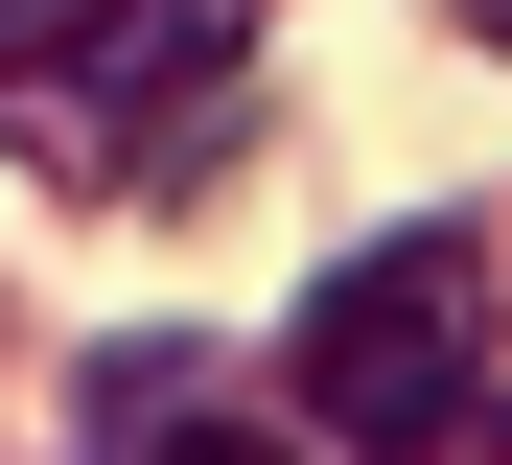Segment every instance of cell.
Segmentation results:
<instances>
[{"label":"cell","mask_w":512,"mask_h":465,"mask_svg":"<svg viewBox=\"0 0 512 465\" xmlns=\"http://www.w3.org/2000/svg\"><path fill=\"white\" fill-rule=\"evenodd\" d=\"M117 0H0V70H47V47H94Z\"/></svg>","instance_id":"4"},{"label":"cell","mask_w":512,"mask_h":465,"mask_svg":"<svg viewBox=\"0 0 512 465\" xmlns=\"http://www.w3.org/2000/svg\"><path fill=\"white\" fill-rule=\"evenodd\" d=\"M94 465H256V442H233V419H117Z\"/></svg>","instance_id":"3"},{"label":"cell","mask_w":512,"mask_h":465,"mask_svg":"<svg viewBox=\"0 0 512 465\" xmlns=\"http://www.w3.org/2000/svg\"><path fill=\"white\" fill-rule=\"evenodd\" d=\"M466 47H512V0H466Z\"/></svg>","instance_id":"5"},{"label":"cell","mask_w":512,"mask_h":465,"mask_svg":"<svg viewBox=\"0 0 512 465\" xmlns=\"http://www.w3.org/2000/svg\"><path fill=\"white\" fill-rule=\"evenodd\" d=\"M233 117H256V24L233 0H117L94 47L0 70V140H24L47 186H210Z\"/></svg>","instance_id":"1"},{"label":"cell","mask_w":512,"mask_h":465,"mask_svg":"<svg viewBox=\"0 0 512 465\" xmlns=\"http://www.w3.org/2000/svg\"><path fill=\"white\" fill-rule=\"evenodd\" d=\"M303 419L326 442H373V465H419V442H466L489 419V233H373L350 279H303Z\"/></svg>","instance_id":"2"}]
</instances>
